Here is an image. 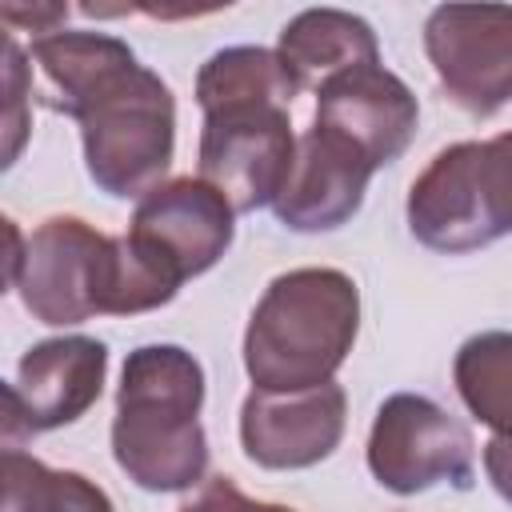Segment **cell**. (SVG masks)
<instances>
[{
	"mask_svg": "<svg viewBox=\"0 0 512 512\" xmlns=\"http://www.w3.org/2000/svg\"><path fill=\"white\" fill-rule=\"evenodd\" d=\"M364 456L376 484L396 496H416L436 484L464 492L476 476L472 432L420 392H392L376 408Z\"/></svg>",
	"mask_w": 512,
	"mask_h": 512,
	"instance_id": "6",
	"label": "cell"
},
{
	"mask_svg": "<svg viewBox=\"0 0 512 512\" xmlns=\"http://www.w3.org/2000/svg\"><path fill=\"white\" fill-rule=\"evenodd\" d=\"M296 136L280 104H228L204 112L200 128V180L212 184L228 208L256 212L276 200L292 168Z\"/></svg>",
	"mask_w": 512,
	"mask_h": 512,
	"instance_id": "8",
	"label": "cell"
},
{
	"mask_svg": "<svg viewBox=\"0 0 512 512\" xmlns=\"http://www.w3.org/2000/svg\"><path fill=\"white\" fill-rule=\"evenodd\" d=\"M176 512H296V508L272 504V500H252V496H244V492L236 488L232 476H212V480H208L184 508H176Z\"/></svg>",
	"mask_w": 512,
	"mask_h": 512,
	"instance_id": "18",
	"label": "cell"
},
{
	"mask_svg": "<svg viewBox=\"0 0 512 512\" xmlns=\"http://www.w3.org/2000/svg\"><path fill=\"white\" fill-rule=\"evenodd\" d=\"M436 80L468 116H496L512 96V12L504 4H440L424 20Z\"/></svg>",
	"mask_w": 512,
	"mask_h": 512,
	"instance_id": "9",
	"label": "cell"
},
{
	"mask_svg": "<svg viewBox=\"0 0 512 512\" xmlns=\"http://www.w3.org/2000/svg\"><path fill=\"white\" fill-rule=\"evenodd\" d=\"M32 424H28V412L16 396L12 384L0 380V452H12V448H24L32 440Z\"/></svg>",
	"mask_w": 512,
	"mask_h": 512,
	"instance_id": "21",
	"label": "cell"
},
{
	"mask_svg": "<svg viewBox=\"0 0 512 512\" xmlns=\"http://www.w3.org/2000/svg\"><path fill=\"white\" fill-rule=\"evenodd\" d=\"M232 236L236 212L200 176H176L148 188L124 232L132 252L176 292L184 280L216 268L232 248Z\"/></svg>",
	"mask_w": 512,
	"mask_h": 512,
	"instance_id": "7",
	"label": "cell"
},
{
	"mask_svg": "<svg viewBox=\"0 0 512 512\" xmlns=\"http://www.w3.org/2000/svg\"><path fill=\"white\" fill-rule=\"evenodd\" d=\"M0 20L8 28H24V32H36V36H48L56 32V24L68 20V8L64 4H4L0 8Z\"/></svg>",
	"mask_w": 512,
	"mask_h": 512,
	"instance_id": "22",
	"label": "cell"
},
{
	"mask_svg": "<svg viewBox=\"0 0 512 512\" xmlns=\"http://www.w3.org/2000/svg\"><path fill=\"white\" fill-rule=\"evenodd\" d=\"M312 124L348 136L372 160V168H384L408 152L420 124V104L412 88L376 60L320 80Z\"/></svg>",
	"mask_w": 512,
	"mask_h": 512,
	"instance_id": "12",
	"label": "cell"
},
{
	"mask_svg": "<svg viewBox=\"0 0 512 512\" xmlns=\"http://www.w3.org/2000/svg\"><path fill=\"white\" fill-rule=\"evenodd\" d=\"M20 264H24V232L16 228L12 216L0 212V296H8L16 288Z\"/></svg>",
	"mask_w": 512,
	"mask_h": 512,
	"instance_id": "23",
	"label": "cell"
},
{
	"mask_svg": "<svg viewBox=\"0 0 512 512\" xmlns=\"http://www.w3.org/2000/svg\"><path fill=\"white\" fill-rule=\"evenodd\" d=\"M16 288L24 308L52 328L152 312L176 296L124 236H108L80 216H48L36 224L24 240Z\"/></svg>",
	"mask_w": 512,
	"mask_h": 512,
	"instance_id": "3",
	"label": "cell"
},
{
	"mask_svg": "<svg viewBox=\"0 0 512 512\" xmlns=\"http://www.w3.org/2000/svg\"><path fill=\"white\" fill-rule=\"evenodd\" d=\"M32 140V100H0V172H8Z\"/></svg>",
	"mask_w": 512,
	"mask_h": 512,
	"instance_id": "20",
	"label": "cell"
},
{
	"mask_svg": "<svg viewBox=\"0 0 512 512\" xmlns=\"http://www.w3.org/2000/svg\"><path fill=\"white\" fill-rule=\"evenodd\" d=\"M452 380L468 412L496 436H508V380H512V336L492 328L476 332L456 348Z\"/></svg>",
	"mask_w": 512,
	"mask_h": 512,
	"instance_id": "17",
	"label": "cell"
},
{
	"mask_svg": "<svg viewBox=\"0 0 512 512\" xmlns=\"http://www.w3.org/2000/svg\"><path fill=\"white\" fill-rule=\"evenodd\" d=\"M108 344L84 332L36 340L16 364V396L28 412L32 432L76 424L104 392Z\"/></svg>",
	"mask_w": 512,
	"mask_h": 512,
	"instance_id": "13",
	"label": "cell"
},
{
	"mask_svg": "<svg viewBox=\"0 0 512 512\" xmlns=\"http://www.w3.org/2000/svg\"><path fill=\"white\" fill-rule=\"evenodd\" d=\"M372 160L340 132L312 124L296 136L292 168L272 200V212L292 232H332L344 228L368 192Z\"/></svg>",
	"mask_w": 512,
	"mask_h": 512,
	"instance_id": "11",
	"label": "cell"
},
{
	"mask_svg": "<svg viewBox=\"0 0 512 512\" xmlns=\"http://www.w3.org/2000/svg\"><path fill=\"white\" fill-rule=\"evenodd\" d=\"M360 332V288L340 268L280 272L244 328V372L260 392L328 384Z\"/></svg>",
	"mask_w": 512,
	"mask_h": 512,
	"instance_id": "4",
	"label": "cell"
},
{
	"mask_svg": "<svg viewBox=\"0 0 512 512\" xmlns=\"http://www.w3.org/2000/svg\"><path fill=\"white\" fill-rule=\"evenodd\" d=\"M408 232L444 256L480 252L512 228V136L440 148L408 188Z\"/></svg>",
	"mask_w": 512,
	"mask_h": 512,
	"instance_id": "5",
	"label": "cell"
},
{
	"mask_svg": "<svg viewBox=\"0 0 512 512\" xmlns=\"http://www.w3.org/2000/svg\"><path fill=\"white\" fill-rule=\"evenodd\" d=\"M204 368L180 344H140L124 356L112 416V456L144 492H188L208 472L200 424Z\"/></svg>",
	"mask_w": 512,
	"mask_h": 512,
	"instance_id": "2",
	"label": "cell"
},
{
	"mask_svg": "<svg viewBox=\"0 0 512 512\" xmlns=\"http://www.w3.org/2000/svg\"><path fill=\"white\" fill-rule=\"evenodd\" d=\"M276 56L284 68L296 76L300 92L316 88L320 80L356 68V64H376L380 44L376 32L364 16L344 12V8H304L296 12L276 40Z\"/></svg>",
	"mask_w": 512,
	"mask_h": 512,
	"instance_id": "14",
	"label": "cell"
},
{
	"mask_svg": "<svg viewBox=\"0 0 512 512\" xmlns=\"http://www.w3.org/2000/svg\"><path fill=\"white\" fill-rule=\"evenodd\" d=\"M0 100H32V56L0 20Z\"/></svg>",
	"mask_w": 512,
	"mask_h": 512,
	"instance_id": "19",
	"label": "cell"
},
{
	"mask_svg": "<svg viewBox=\"0 0 512 512\" xmlns=\"http://www.w3.org/2000/svg\"><path fill=\"white\" fill-rule=\"evenodd\" d=\"M0 512H116L108 492L72 468H48L24 448L0 452Z\"/></svg>",
	"mask_w": 512,
	"mask_h": 512,
	"instance_id": "16",
	"label": "cell"
},
{
	"mask_svg": "<svg viewBox=\"0 0 512 512\" xmlns=\"http://www.w3.org/2000/svg\"><path fill=\"white\" fill-rule=\"evenodd\" d=\"M48 104L80 124L84 168L112 200H140L164 180L176 152L172 88L112 32L32 36Z\"/></svg>",
	"mask_w": 512,
	"mask_h": 512,
	"instance_id": "1",
	"label": "cell"
},
{
	"mask_svg": "<svg viewBox=\"0 0 512 512\" xmlns=\"http://www.w3.org/2000/svg\"><path fill=\"white\" fill-rule=\"evenodd\" d=\"M348 424V396L336 380L300 392L252 388L240 404V448L256 468L300 472L328 460Z\"/></svg>",
	"mask_w": 512,
	"mask_h": 512,
	"instance_id": "10",
	"label": "cell"
},
{
	"mask_svg": "<svg viewBox=\"0 0 512 512\" xmlns=\"http://www.w3.org/2000/svg\"><path fill=\"white\" fill-rule=\"evenodd\" d=\"M296 96H300L296 76L284 68L276 48H260V44L220 48L196 72V104H200V112L228 108V104H280V108H292Z\"/></svg>",
	"mask_w": 512,
	"mask_h": 512,
	"instance_id": "15",
	"label": "cell"
}]
</instances>
